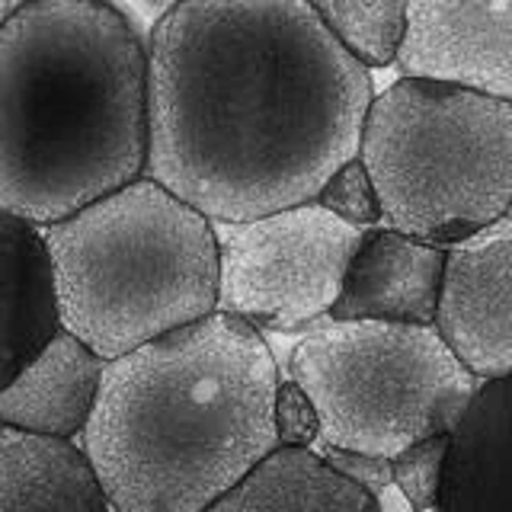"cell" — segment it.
Wrapping results in <instances>:
<instances>
[{
  "label": "cell",
  "mask_w": 512,
  "mask_h": 512,
  "mask_svg": "<svg viewBox=\"0 0 512 512\" xmlns=\"http://www.w3.org/2000/svg\"><path fill=\"white\" fill-rule=\"evenodd\" d=\"M148 48V176L212 221L314 202L362 148L372 74L311 0H176Z\"/></svg>",
  "instance_id": "cell-1"
},
{
  "label": "cell",
  "mask_w": 512,
  "mask_h": 512,
  "mask_svg": "<svg viewBox=\"0 0 512 512\" xmlns=\"http://www.w3.org/2000/svg\"><path fill=\"white\" fill-rule=\"evenodd\" d=\"M151 48L106 0H23L0 26V205L48 228L148 173Z\"/></svg>",
  "instance_id": "cell-2"
},
{
  "label": "cell",
  "mask_w": 512,
  "mask_h": 512,
  "mask_svg": "<svg viewBox=\"0 0 512 512\" xmlns=\"http://www.w3.org/2000/svg\"><path fill=\"white\" fill-rule=\"evenodd\" d=\"M276 391L266 336L228 311L109 359L84 448L112 509H212L279 445Z\"/></svg>",
  "instance_id": "cell-3"
},
{
  "label": "cell",
  "mask_w": 512,
  "mask_h": 512,
  "mask_svg": "<svg viewBox=\"0 0 512 512\" xmlns=\"http://www.w3.org/2000/svg\"><path fill=\"white\" fill-rule=\"evenodd\" d=\"M64 327L116 359L218 311L215 221L138 176L45 228Z\"/></svg>",
  "instance_id": "cell-4"
},
{
  "label": "cell",
  "mask_w": 512,
  "mask_h": 512,
  "mask_svg": "<svg viewBox=\"0 0 512 512\" xmlns=\"http://www.w3.org/2000/svg\"><path fill=\"white\" fill-rule=\"evenodd\" d=\"M359 157L384 224L452 250L512 208V100L400 77L368 109Z\"/></svg>",
  "instance_id": "cell-5"
},
{
  "label": "cell",
  "mask_w": 512,
  "mask_h": 512,
  "mask_svg": "<svg viewBox=\"0 0 512 512\" xmlns=\"http://www.w3.org/2000/svg\"><path fill=\"white\" fill-rule=\"evenodd\" d=\"M288 372L320 410V445L397 458L455 432L480 388L439 324L333 320L292 349Z\"/></svg>",
  "instance_id": "cell-6"
},
{
  "label": "cell",
  "mask_w": 512,
  "mask_h": 512,
  "mask_svg": "<svg viewBox=\"0 0 512 512\" xmlns=\"http://www.w3.org/2000/svg\"><path fill=\"white\" fill-rule=\"evenodd\" d=\"M218 311L256 327L298 330L333 311L365 228L304 202L244 221H215Z\"/></svg>",
  "instance_id": "cell-7"
},
{
  "label": "cell",
  "mask_w": 512,
  "mask_h": 512,
  "mask_svg": "<svg viewBox=\"0 0 512 512\" xmlns=\"http://www.w3.org/2000/svg\"><path fill=\"white\" fill-rule=\"evenodd\" d=\"M436 324L480 381L512 375V208L448 250Z\"/></svg>",
  "instance_id": "cell-8"
},
{
  "label": "cell",
  "mask_w": 512,
  "mask_h": 512,
  "mask_svg": "<svg viewBox=\"0 0 512 512\" xmlns=\"http://www.w3.org/2000/svg\"><path fill=\"white\" fill-rule=\"evenodd\" d=\"M404 77L512 100V0H410Z\"/></svg>",
  "instance_id": "cell-9"
},
{
  "label": "cell",
  "mask_w": 512,
  "mask_h": 512,
  "mask_svg": "<svg viewBox=\"0 0 512 512\" xmlns=\"http://www.w3.org/2000/svg\"><path fill=\"white\" fill-rule=\"evenodd\" d=\"M448 247L397 228H365L352 253L330 320H400L436 324Z\"/></svg>",
  "instance_id": "cell-10"
},
{
  "label": "cell",
  "mask_w": 512,
  "mask_h": 512,
  "mask_svg": "<svg viewBox=\"0 0 512 512\" xmlns=\"http://www.w3.org/2000/svg\"><path fill=\"white\" fill-rule=\"evenodd\" d=\"M106 362L90 343L64 327L20 375L4 384L0 420L55 436H84Z\"/></svg>",
  "instance_id": "cell-11"
},
{
  "label": "cell",
  "mask_w": 512,
  "mask_h": 512,
  "mask_svg": "<svg viewBox=\"0 0 512 512\" xmlns=\"http://www.w3.org/2000/svg\"><path fill=\"white\" fill-rule=\"evenodd\" d=\"M0 509H87L106 512L112 500L84 445L71 436L4 423L0 429Z\"/></svg>",
  "instance_id": "cell-12"
},
{
  "label": "cell",
  "mask_w": 512,
  "mask_h": 512,
  "mask_svg": "<svg viewBox=\"0 0 512 512\" xmlns=\"http://www.w3.org/2000/svg\"><path fill=\"white\" fill-rule=\"evenodd\" d=\"M442 509L512 512V375L480 381L452 432Z\"/></svg>",
  "instance_id": "cell-13"
},
{
  "label": "cell",
  "mask_w": 512,
  "mask_h": 512,
  "mask_svg": "<svg viewBox=\"0 0 512 512\" xmlns=\"http://www.w3.org/2000/svg\"><path fill=\"white\" fill-rule=\"evenodd\" d=\"M4 384L16 378L64 330L61 288L45 228L4 212Z\"/></svg>",
  "instance_id": "cell-14"
},
{
  "label": "cell",
  "mask_w": 512,
  "mask_h": 512,
  "mask_svg": "<svg viewBox=\"0 0 512 512\" xmlns=\"http://www.w3.org/2000/svg\"><path fill=\"white\" fill-rule=\"evenodd\" d=\"M253 509H340L378 512V500L340 474L314 445H276L256 468L212 506V512Z\"/></svg>",
  "instance_id": "cell-15"
},
{
  "label": "cell",
  "mask_w": 512,
  "mask_h": 512,
  "mask_svg": "<svg viewBox=\"0 0 512 512\" xmlns=\"http://www.w3.org/2000/svg\"><path fill=\"white\" fill-rule=\"evenodd\" d=\"M311 7L365 68H388L400 58L410 0H311Z\"/></svg>",
  "instance_id": "cell-16"
},
{
  "label": "cell",
  "mask_w": 512,
  "mask_h": 512,
  "mask_svg": "<svg viewBox=\"0 0 512 512\" xmlns=\"http://www.w3.org/2000/svg\"><path fill=\"white\" fill-rule=\"evenodd\" d=\"M448 452H452V432H439V436L413 442L394 458V484L407 496L410 509H442Z\"/></svg>",
  "instance_id": "cell-17"
},
{
  "label": "cell",
  "mask_w": 512,
  "mask_h": 512,
  "mask_svg": "<svg viewBox=\"0 0 512 512\" xmlns=\"http://www.w3.org/2000/svg\"><path fill=\"white\" fill-rule=\"evenodd\" d=\"M314 202L330 208L336 218L356 224V228H375V224L384 221L375 180L359 154L346 160V164L330 176L327 186L317 192Z\"/></svg>",
  "instance_id": "cell-18"
},
{
  "label": "cell",
  "mask_w": 512,
  "mask_h": 512,
  "mask_svg": "<svg viewBox=\"0 0 512 512\" xmlns=\"http://www.w3.org/2000/svg\"><path fill=\"white\" fill-rule=\"evenodd\" d=\"M324 423L314 397L304 391V384L288 378L279 381L276 391V436L279 445H317Z\"/></svg>",
  "instance_id": "cell-19"
},
{
  "label": "cell",
  "mask_w": 512,
  "mask_h": 512,
  "mask_svg": "<svg viewBox=\"0 0 512 512\" xmlns=\"http://www.w3.org/2000/svg\"><path fill=\"white\" fill-rule=\"evenodd\" d=\"M324 458L340 474H346L349 480H356L359 487L372 493L378 506L388 500V493L397 487L394 484V458L368 455V452H356V448H340V445H324Z\"/></svg>",
  "instance_id": "cell-20"
}]
</instances>
